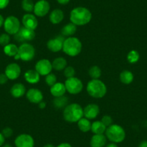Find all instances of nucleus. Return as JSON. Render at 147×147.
Here are the masks:
<instances>
[{
	"label": "nucleus",
	"instance_id": "nucleus-1",
	"mask_svg": "<svg viewBox=\"0 0 147 147\" xmlns=\"http://www.w3.org/2000/svg\"><path fill=\"white\" fill-rule=\"evenodd\" d=\"M92 20V13L88 9L83 7H78L71 10L70 13L71 22L75 25H85Z\"/></svg>",
	"mask_w": 147,
	"mask_h": 147
},
{
	"label": "nucleus",
	"instance_id": "nucleus-2",
	"mask_svg": "<svg viewBox=\"0 0 147 147\" xmlns=\"http://www.w3.org/2000/svg\"><path fill=\"white\" fill-rule=\"evenodd\" d=\"M63 118L69 123L78 122L84 116V111L81 105L77 103H71L63 110Z\"/></svg>",
	"mask_w": 147,
	"mask_h": 147
},
{
	"label": "nucleus",
	"instance_id": "nucleus-3",
	"mask_svg": "<svg viewBox=\"0 0 147 147\" xmlns=\"http://www.w3.org/2000/svg\"><path fill=\"white\" fill-rule=\"evenodd\" d=\"M82 45L80 39L76 37H69L65 39L63 45V51L69 56H77L81 52Z\"/></svg>",
	"mask_w": 147,
	"mask_h": 147
},
{
	"label": "nucleus",
	"instance_id": "nucleus-4",
	"mask_svg": "<svg viewBox=\"0 0 147 147\" xmlns=\"http://www.w3.org/2000/svg\"><path fill=\"white\" fill-rule=\"evenodd\" d=\"M87 91L94 98H102L107 93V87L100 80H92L87 84Z\"/></svg>",
	"mask_w": 147,
	"mask_h": 147
},
{
	"label": "nucleus",
	"instance_id": "nucleus-5",
	"mask_svg": "<svg viewBox=\"0 0 147 147\" xmlns=\"http://www.w3.org/2000/svg\"><path fill=\"white\" fill-rule=\"evenodd\" d=\"M105 136L113 143H121L125 138V131L121 125L112 124L106 128Z\"/></svg>",
	"mask_w": 147,
	"mask_h": 147
},
{
	"label": "nucleus",
	"instance_id": "nucleus-6",
	"mask_svg": "<svg viewBox=\"0 0 147 147\" xmlns=\"http://www.w3.org/2000/svg\"><path fill=\"white\" fill-rule=\"evenodd\" d=\"M35 48L31 44L25 43L20 46L18 54L14 58L16 60L21 59L24 61H29L33 59L35 56Z\"/></svg>",
	"mask_w": 147,
	"mask_h": 147
},
{
	"label": "nucleus",
	"instance_id": "nucleus-7",
	"mask_svg": "<svg viewBox=\"0 0 147 147\" xmlns=\"http://www.w3.org/2000/svg\"><path fill=\"white\" fill-rule=\"evenodd\" d=\"M35 37V30L29 29L22 26L20 28L19 31L14 35V38L18 43H26L33 40Z\"/></svg>",
	"mask_w": 147,
	"mask_h": 147
},
{
	"label": "nucleus",
	"instance_id": "nucleus-8",
	"mask_svg": "<svg viewBox=\"0 0 147 147\" xmlns=\"http://www.w3.org/2000/svg\"><path fill=\"white\" fill-rule=\"evenodd\" d=\"M66 91L71 94H77L81 92L83 90L82 82L77 77H71L65 82Z\"/></svg>",
	"mask_w": 147,
	"mask_h": 147
},
{
	"label": "nucleus",
	"instance_id": "nucleus-9",
	"mask_svg": "<svg viewBox=\"0 0 147 147\" xmlns=\"http://www.w3.org/2000/svg\"><path fill=\"white\" fill-rule=\"evenodd\" d=\"M4 28L5 32L9 35H15L19 31L20 26V22L15 16H9L5 20Z\"/></svg>",
	"mask_w": 147,
	"mask_h": 147
},
{
	"label": "nucleus",
	"instance_id": "nucleus-10",
	"mask_svg": "<svg viewBox=\"0 0 147 147\" xmlns=\"http://www.w3.org/2000/svg\"><path fill=\"white\" fill-rule=\"evenodd\" d=\"M50 4L46 0H39L35 4L33 12L35 16L43 18L46 16L50 10Z\"/></svg>",
	"mask_w": 147,
	"mask_h": 147
},
{
	"label": "nucleus",
	"instance_id": "nucleus-11",
	"mask_svg": "<svg viewBox=\"0 0 147 147\" xmlns=\"http://www.w3.org/2000/svg\"><path fill=\"white\" fill-rule=\"evenodd\" d=\"M35 70L41 76H46L51 72L53 67L52 63L48 59H41L35 64Z\"/></svg>",
	"mask_w": 147,
	"mask_h": 147
},
{
	"label": "nucleus",
	"instance_id": "nucleus-12",
	"mask_svg": "<svg viewBox=\"0 0 147 147\" xmlns=\"http://www.w3.org/2000/svg\"><path fill=\"white\" fill-rule=\"evenodd\" d=\"M65 39L66 38L63 35H58L55 37L54 38L50 39L47 43L48 49L53 53L59 52L63 49V45Z\"/></svg>",
	"mask_w": 147,
	"mask_h": 147
},
{
	"label": "nucleus",
	"instance_id": "nucleus-13",
	"mask_svg": "<svg viewBox=\"0 0 147 147\" xmlns=\"http://www.w3.org/2000/svg\"><path fill=\"white\" fill-rule=\"evenodd\" d=\"M16 147H34V139L29 134H20L15 140Z\"/></svg>",
	"mask_w": 147,
	"mask_h": 147
},
{
	"label": "nucleus",
	"instance_id": "nucleus-14",
	"mask_svg": "<svg viewBox=\"0 0 147 147\" xmlns=\"http://www.w3.org/2000/svg\"><path fill=\"white\" fill-rule=\"evenodd\" d=\"M5 74L10 80H15L20 76L21 68L18 63H9L5 69Z\"/></svg>",
	"mask_w": 147,
	"mask_h": 147
},
{
	"label": "nucleus",
	"instance_id": "nucleus-15",
	"mask_svg": "<svg viewBox=\"0 0 147 147\" xmlns=\"http://www.w3.org/2000/svg\"><path fill=\"white\" fill-rule=\"evenodd\" d=\"M26 97L30 102L34 104H39L40 102L43 101V95L40 90L32 88L27 92Z\"/></svg>",
	"mask_w": 147,
	"mask_h": 147
},
{
	"label": "nucleus",
	"instance_id": "nucleus-16",
	"mask_svg": "<svg viewBox=\"0 0 147 147\" xmlns=\"http://www.w3.org/2000/svg\"><path fill=\"white\" fill-rule=\"evenodd\" d=\"M84 116L89 120L94 119L100 113V107L96 104H89L83 109Z\"/></svg>",
	"mask_w": 147,
	"mask_h": 147
},
{
	"label": "nucleus",
	"instance_id": "nucleus-17",
	"mask_svg": "<svg viewBox=\"0 0 147 147\" xmlns=\"http://www.w3.org/2000/svg\"><path fill=\"white\" fill-rule=\"evenodd\" d=\"M22 22L23 24V26L29 29L35 30L38 27V22L37 20L36 17L35 15H32L30 13H27L22 17Z\"/></svg>",
	"mask_w": 147,
	"mask_h": 147
},
{
	"label": "nucleus",
	"instance_id": "nucleus-18",
	"mask_svg": "<svg viewBox=\"0 0 147 147\" xmlns=\"http://www.w3.org/2000/svg\"><path fill=\"white\" fill-rule=\"evenodd\" d=\"M107 143V137L103 134H94L90 140L91 147H104Z\"/></svg>",
	"mask_w": 147,
	"mask_h": 147
},
{
	"label": "nucleus",
	"instance_id": "nucleus-19",
	"mask_svg": "<svg viewBox=\"0 0 147 147\" xmlns=\"http://www.w3.org/2000/svg\"><path fill=\"white\" fill-rule=\"evenodd\" d=\"M51 94L55 97H61V96L64 95L65 92H66L65 84L61 82H56V84H53L51 87L50 89Z\"/></svg>",
	"mask_w": 147,
	"mask_h": 147
},
{
	"label": "nucleus",
	"instance_id": "nucleus-20",
	"mask_svg": "<svg viewBox=\"0 0 147 147\" xmlns=\"http://www.w3.org/2000/svg\"><path fill=\"white\" fill-rule=\"evenodd\" d=\"M40 76L36 70H32V69L27 71L24 74L25 81L30 84H36L38 82L40 81Z\"/></svg>",
	"mask_w": 147,
	"mask_h": 147
},
{
	"label": "nucleus",
	"instance_id": "nucleus-21",
	"mask_svg": "<svg viewBox=\"0 0 147 147\" xmlns=\"http://www.w3.org/2000/svg\"><path fill=\"white\" fill-rule=\"evenodd\" d=\"M25 92H26L25 87L24 86V84H21V83L15 84L10 90L11 94L15 98H20V97H22L25 94Z\"/></svg>",
	"mask_w": 147,
	"mask_h": 147
},
{
	"label": "nucleus",
	"instance_id": "nucleus-22",
	"mask_svg": "<svg viewBox=\"0 0 147 147\" xmlns=\"http://www.w3.org/2000/svg\"><path fill=\"white\" fill-rule=\"evenodd\" d=\"M64 18V14L63 12L60 9H55L51 12L50 15H49V20L51 23L56 25V24H59Z\"/></svg>",
	"mask_w": 147,
	"mask_h": 147
},
{
	"label": "nucleus",
	"instance_id": "nucleus-23",
	"mask_svg": "<svg viewBox=\"0 0 147 147\" xmlns=\"http://www.w3.org/2000/svg\"><path fill=\"white\" fill-rule=\"evenodd\" d=\"M107 127L102 123L101 121H94L92 123L91 131L94 134H103L105 133Z\"/></svg>",
	"mask_w": 147,
	"mask_h": 147
},
{
	"label": "nucleus",
	"instance_id": "nucleus-24",
	"mask_svg": "<svg viewBox=\"0 0 147 147\" xmlns=\"http://www.w3.org/2000/svg\"><path fill=\"white\" fill-rule=\"evenodd\" d=\"M77 32V25L73 24L72 22L69 24H66L61 30V34L63 36L71 37L74 35Z\"/></svg>",
	"mask_w": 147,
	"mask_h": 147
},
{
	"label": "nucleus",
	"instance_id": "nucleus-25",
	"mask_svg": "<svg viewBox=\"0 0 147 147\" xmlns=\"http://www.w3.org/2000/svg\"><path fill=\"white\" fill-rule=\"evenodd\" d=\"M67 66V62L66 60L63 57L56 58L52 62V67L53 69L56 71L63 70Z\"/></svg>",
	"mask_w": 147,
	"mask_h": 147
},
{
	"label": "nucleus",
	"instance_id": "nucleus-26",
	"mask_svg": "<svg viewBox=\"0 0 147 147\" xmlns=\"http://www.w3.org/2000/svg\"><path fill=\"white\" fill-rule=\"evenodd\" d=\"M134 74L131 71L125 70L120 74V80L125 84H129L134 81Z\"/></svg>",
	"mask_w": 147,
	"mask_h": 147
},
{
	"label": "nucleus",
	"instance_id": "nucleus-27",
	"mask_svg": "<svg viewBox=\"0 0 147 147\" xmlns=\"http://www.w3.org/2000/svg\"><path fill=\"white\" fill-rule=\"evenodd\" d=\"M77 125L80 131L84 133H87L91 130L92 123L89 119L86 118H82L77 122Z\"/></svg>",
	"mask_w": 147,
	"mask_h": 147
},
{
	"label": "nucleus",
	"instance_id": "nucleus-28",
	"mask_svg": "<svg viewBox=\"0 0 147 147\" xmlns=\"http://www.w3.org/2000/svg\"><path fill=\"white\" fill-rule=\"evenodd\" d=\"M68 101H69V99L68 97H66V96L63 95L61 96V97H55V99L53 100V105L57 109H61V108H65L66 106L68 105Z\"/></svg>",
	"mask_w": 147,
	"mask_h": 147
},
{
	"label": "nucleus",
	"instance_id": "nucleus-29",
	"mask_svg": "<svg viewBox=\"0 0 147 147\" xmlns=\"http://www.w3.org/2000/svg\"><path fill=\"white\" fill-rule=\"evenodd\" d=\"M18 49H19V47H18L15 44L9 43V44L7 45L6 46L4 47V52L7 56H10V57H12V56L15 57L18 53Z\"/></svg>",
	"mask_w": 147,
	"mask_h": 147
},
{
	"label": "nucleus",
	"instance_id": "nucleus-30",
	"mask_svg": "<svg viewBox=\"0 0 147 147\" xmlns=\"http://www.w3.org/2000/svg\"><path fill=\"white\" fill-rule=\"evenodd\" d=\"M101 69L97 66H93L89 70V75L92 80H98L101 77Z\"/></svg>",
	"mask_w": 147,
	"mask_h": 147
},
{
	"label": "nucleus",
	"instance_id": "nucleus-31",
	"mask_svg": "<svg viewBox=\"0 0 147 147\" xmlns=\"http://www.w3.org/2000/svg\"><path fill=\"white\" fill-rule=\"evenodd\" d=\"M34 7H35V4L32 0H22V8L25 12H29V13L33 12Z\"/></svg>",
	"mask_w": 147,
	"mask_h": 147
},
{
	"label": "nucleus",
	"instance_id": "nucleus-32",
	"mask_svg": "<svg viewBox=\"0 0 147 147\" xmlns=\"http://www.w3.org/2000/svg\"><path fill=\"white\" fill-rule=\"evenodd\" d=\"M140 59V55L137 51L132 50L128 53L127 56V60L131 63H136Z\"/></svg>",
	"mask_w": 147,
	"mask_h": 147
},
{
	"label": "nucleus",
	"instance_id": "nucleus-33",
	"mask_svg": "<svg viewBox=\"0 0 147 147\" xmlns=\"http://www.w3.org/2000/svg\"><path fill=\"white\" fill-rule=\"evenodd\" d=\"M57 81V77L54 74H49L46 77V82L49 87H51L53 84H55Z\"/></svg>",
	"mask_w": 147,
	"mask_h": 147
},
{
	"label": "nucleus",
	"instance_id": "nucleus-34",
	"mask_svg": "<svg viewBox=\"0 0 147 147\" xmlns=\"http://www.w3.org/2000/svg\"><path fill=\"white\" fill-rule=\"evenodd\" d=\"M10 42V37L7 33H3L0 35V46H6L7 45L9 44Z\"/></svg>",
	"mask_w": 147,
	"mask_h": 147
},
{
	"label": "nucleus",
	"instance_id": "nucleus-35",
	"mask_svg": "<svg viewBox=\"0 0 147 147\" xmlns=\"http://www.w3.org/2000/svg\"><path fill=\"white\" fill-rule=\"evenodd\" d=\"M64 76L67 79L71 78V77H74V74H75V70L72 66H66L64 69Z\"/></svg>",
	"mask_w": 147,
	"mask_h": 147
},
{
	"label": "nucleus",
	"instance_id": "nucleus-36",
	"mask_svg": "<svg viewBox=\"0 0 147 147\" xmlns=\"http://www.w3.org/2000/svg\"><path fill=\"white\" fill-rule=\"evenodd\" d=\"M101 121L107 128L113 124V118H111L110 115H104V116L102 118Z\"/></svg>",
	"mask_w": 147,
	"mask_h": 147
},
{
	"label": "nucleus",
	"instance_id": "nucleus-37",
	"mask_svg": "<svg viewBox=\"0 0 147 147\" xmlns=\"http://www.w3.org/2000/svg\"><path fill=\"white\" fill-rule=\"evenodd\" d=\"M2 134L5 136V138H9L13 134V131H12V128L7 127V128H5L2 130Z\"/></svg>",
	"mask_w": 147,
	"mask_h": 147
},
{
	"label": "nucleus",
	"instance_id": "nucleus-38",
	"mask_svg": "<svg viewBox=\"0 0 147 147\" xmlns=\"http://www.w3.org/2000/svg\"><path fill=\"white\" fill-rule=\"evenodd\" d=\"M9 79L5 74H0V84H5Z\"/></svg>",
	"mask_w": 147,
	"mask_h": 147
},
{
	"label": "nucleus",
	"instance_id": "nucleus-39",
	"mask_svg": "<svg viewBox=\"0 0 147 147\" xmlns=\"http://www.w3.org/2000/svg\"><path fill=\"white\" fill-rule=\"evenodd\" d=\"M9 0H0V9H3L8 6Z\"/></svg>",
	"mask_w": 147,
	"mask_h": 147
},
{
	"label": "nucleus",
	"instance_id": "nucleus-40",
	"mask_svg": "<svg viewBox=\"0 0 147 147\" xmlns=\"http://www.w3.org/2000/svg\"><path fill=\"white\" fill-rule=\"evenodd\" d=\"M5 141V138L3 135H2V133H0V146H2L4 144Z\"/></svg>",
	"mask_w": 147,
	"mask_h": 147
},
{
	"label": "nucleus",
	"instance_id": "nucleus-41",
	"mask_svg": "<svg viewBox=\"0 0 147 147\" xmlns=\"http://www.w3.org/2000/svg\"><path fill=\"white\" fill-rule=\"evenodd\" d=\"M56 1H57L60 5H67V4L70 2V0H56Z\"/></svg>",
	"mask_w": 147,
	"mask_h": 147
},
{
	"label": "nucleus",
	"instance_id": "nucleus-42",
	"mask_svg": "<svg viewBox=\"0 0 147 147\" xmlns=\"http://www.w3.org/2000/svg\"><path fill=\"white\" fill-rule=\"evenodd\" d=\"M138 147H147V141L146 140H144V141H141L140 144H138Z\"/></svg>",
	"mask_w": 147,
	"mask_h": 147
},
{
	"label": "nucleus",
	"instance_id": "nucleus-43",
	"mask_svg": "<svg viewBox=\"0 0 147 147\" xmlns=\"http://www.w3.org/2000/svg\"><path fill=\"white\" fill-rule=\"evenodd\" d=\"M57 147H72L68 143H62V144H60Z\"/></svg>",
	"mask_w": 147,
	"mask_h": 147
},
{
	"label": "nucleus",
	"instance_id": "nucleus-44",
	"mask_svg": "<svg viewBox=\"0 0 147 147\" xmlns=\"http://www.w3.org/2000/svg\"><path fill=\"white\" fill-rule=\"evenodd\" d=\"M38 106L40 109H44L46 106V102H43V101L40 102L38 104Z\"/></svg>",
	"mask_w": 147,
	"mask_h": 147
},
{
	"label": "nucleus",
	"instance_id": "nucleus-45",
	"mask_svg": "<svg viewBox=\"0 0 147 147\" xmlns=\"http://www.w3.org/2000/svg\"><path fill=\"white\" fill-rule=\"evenodd\" d=\"M4 22H5V19L2 15H0V28L4 25Z\"/></svg>",
	"mask_w": 147,
	"mask_h": 147
},
{
	"label": "nucleus",
	"instance_id": "nucleus-46",
	"mask_svg": "<svg viewBox=\"0 0 147 147\" xmlns=\"http://www.w3.org/2000/svg\"><path fill=\"white\" fill-rule=\"evenodd\" d=\"M106 147H118L115 143H111V144H109L106 146Z\"/></svg>",
	"mask_w": 147,
	"mask_h": 147
},
{
	"label": "nucleus",
	"instance_id": "nucleus-47",
	"mask_svg": "<svg viewBox=\"0 0 147 147\" xmlns=\"http://www.w3.org/2000/svg\"><path fill=\"white\" fill-rule=\"evenodd\" d=\"M43 147H55V146L53 145H52V144H46V145H45Z\"/></svg>",
	"mask_w": 147,
	"mask_h": 147
},
{
	"label": "nucleus",
	"instance_id": "nucleus-48",
	"mask_svg": "<svg viewBox=\"0 0 147 147\" xmlns=\"http://www.w3.org/2000/svg\"><path fill=\"white\" fill-rule=\"evenodd\" d=\"M2 147H12V146L11 145H9V144H5V145L3 146Z\"/></svg>",
	"mask_w": 147,
	"mask_h": 147
}]
</instances>
